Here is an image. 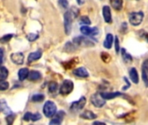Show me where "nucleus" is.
Wrapping results in <instances>:
<instances>
[{"label": "nucleus", "instance_id": "obj_1", "mask_svg": "<svg viewBox=\"0 0 148 125\" xmlns=\"http://www.w3.org/2000/svg\"><path fill=\"white\" fill-rule=\"evenodd\" d=\"M79 10H77L75 7H72L71 10L67 11L64 15V32L66 35H70L71 31V24L72 20L78 16Z\"/></svg>", "mask_w": 148, "mask_h": 125}, {"label": "nucleus", "instance_id": "obj_2", "mask_svg": "<svg viewBox=\"0 0 148 125\" xmlns=\"http://www.w3.org/2000/svg\"><path fill=\"white\" fill-rule=\"evenodd\" d=\"M72 42L77 47H80V48H89V47H93L95 45V43L92 39L85 36H79L74 37Z\"/></svg>", "mask_w": 148, "mask_h": 125}, {"label": "nucleus", "instance_id": "obj_3", "mask_svg": "<svg viewBox=\"0 0 148 125\" xmlns=\"http://www.w3.org/2000/svg\"><path fill=\"white\" fill-rule=\"evenodd\" d=\"M44 114L46 117H52L57 113V106L52 101H47L43 108Z\"/></svg>", "mask_w": 148, "mask_h": 125}, {"label": "nucleus", "instance_id": "obj_4", "mask_svg": "<svg viewBox=\"0 0 148 125\" xmlns=\"http://www.w3.org/2000/svg\"><path fill=\"white\" fill-rule=\"evenodd\" d=\"M144 19V12H132L129 15V22L133 26L139 25Z\"/></svg>", "mask_w": 148, "mask_h": 125}, {"label": "nucleus", "instance_id": "obj_5", "mask_svg": "<svg viewBox=\"0 0 148 125\" xmlns=\"http://www.w3.org/2000/svg\"><path fill=\"white\" fill-rule=\"evenodd\" d=\"M73 88H74V84L72 81L68 80V79L64 80L59 89V93L62 96H67L73 90Z\"/></svg>", "mask_w": 148, "mask_h": 125}, {"label": "nucleus", "instance_id": "obj_6", "mask_svg": "<svg viewBox=\"0 0 148 125\" xmlns=\"http://www.w3.org/2000/svg\"><path fill=\"white\" fill-rule=\"evenodd\" d=\"M86 103V98L85 96H81L80 99L79 101H76V102H73L71 106H70V109L71 111L76 113V112H79L80 110H82L85 107Z\"/></svg>", "mask_w": 148, "mask_h": 125}, {"label": "nucleus", "instance_id": "obj_7", "mask_svg": "<svg viewBox=\"0 0 148 125\" xmlns=\"http://www.w3.org/2000/svg\"><path fill=\"white\" fill-rule=\"evenodd\" d=\"M91 103L96 108H102L106 104V99L100 93H95L91 96Z\"/></svg>", "mask_w": 148, "mask_h": 125}, {"label": "nucleus", "instance_id": "obj_8", "mask_svg": "<svg viewBox=\"0 0 148 125\" xmlns=\"http://www.w3.org/2000/svg\"><path fill=\"white\" fill-rule=\"evenodd\" d=\"M80 32L84 36H89V37H95L99 33V31L97 27H88L86 25H83L80 28Z\"/></svg>", "mask_w": 148, "mask_h": 125}, {"label": "nucleus", "instance_id": "obj_9", "mask_svg": "<svg viewBox=\"0 0 148 125\" xmlns=\"http://www.w3.org/2000/svg\"><path fill=\"white\" fill-rule=\"evenodd\" d=\"M65 115V113L63 110L58 111L52 117V119L50 122V125H60L61 122L64 120V117Z\"/></svg>", "mask_w": 148, "mask_h": 125}, {"label": "nucleus", "instance_id": "obj_10", "mask_svg": "<svg viewBox=\"0 0 148 125\" xmlns=\"http://www.w3.org/2000/svg\"><path fill=\"white\" fill-rule=\"evenodd\" d=\"M11 59L16 65H23L25 56L22 52H16V53H12L11 55Z\"/></svg>", "mask_w": 148, "mask_h": 125}, {"label": "nucleus", "instance_id": "obj_11", "mask_svg": "<svg viewBox=\"0 0 148 125\" xmlns=\"http://www.w3.org/2000/svg\"><path fill=\"white\" fill-rule=\"evenodd\" d=\"M73 75L81 78H87L89 77V73L85 67H79L75 69L73 71Z\"/></svg>", "mask_w": 148, "mask_h": 125}, {"label": "nucleus", "instance_id": "obj_12", "mask_svg": "<svg viewBox=\"0 0 148 125\" xmlns=\"http://www.w3.org/2000/svg\"><path fill=\"white\" fill-rule=\"evenodd\" d=\"M103 17L105 19V22L107 24H111L112 22V14H111V9L108 5H105L103 7Z\"/></svg>", "mask_w": 148, "mask_h": 125}, {"label": "nucleus", "instance_id": "obj_13", "mask_svg": "<svg viewBox=\"0 0 148 125\" xmlns=\"http://www.w3.org/2000/svg\"><path fill=\"white\" fill-rule=\"evenodd\" d=\"M23 119L25 121H32V122H36L41 119V115L39 113H36V114H32L31 112H27L24 115Z\"/></svg>", "mask_w": 148, "mask_h": 125}, {"label": "nucleus", "instance_id": "obj_14", "mask_svg": "<svg viewBox=\"0 0 148 125\" xmlns=\"http://www.w3.org/2000/svg\"><path fill=\"white\" fill-rule=\"evenodd\" d=\"M42 56V50H38L34 52H32L29 54L28 56V62L29 64H31L32 62L33 61H36V60H38L40 57Z\"/></svg>", "mask_w": 148, "mask_h": 125}, {"label": "nucleus", "instance_id": "obj_15", "mask_svg": "<svg viewBox=\"0 0 148 125\" xmlns=\"http://www.w3.org/2000/svg\"><path fill=\"white\" fill-rule=\"evenodd\" d=\"M0 111L5 115L13 114L12 110L10 109V107L8 106V104L6 103V102L5 100H0Z\"/></svg>", "mask_w": 148, "mask_h": 125}, {"label": "nucleus", "instance_id": "obj_16", "mask_svg": "<svg viewBox=\"0 0 148 125\" xmlns=\"http://www.w3.org/2000/svg\"><path fill=\"white\" fill-rule=\"evenodd\" d=\"M129 76H130V78H131V80H132V82L133 84H138L139 78H138V71H137L136 68H131L130 69Z\"/></svg>", "mask_w": 148, "mask_h": 125}, {"label": "nucleus", "instance_id": "obj_17", "mask_svg": "<svg viewBox=\"0 0 148 125\" xmlns=\"http://www.w3.org/2000/svg\"><path fill=\"white\" fill-rule=\"evenodd\" d=\"M113 41H114V37H113V35L111 34V33H108L106 37V39L104 41V47L106 49H111L112 46V43H113Z\"/></svg>", "mask_w": 148, "mask_h": 125}, {"label": "nucleus", "instance_id": "obj_18", "mask_svg": "<svg viewBox=\"0 0 148 125\" xmlns=\"http://www.w3.org/2000/svg\"><path fill=\"white\" fill-rule=\"evenodd\" d=\"M100 94L106 100L113 99V98L122 96V93H120V92H101Z\"/></svg>", "mask_w": 148, "mask_h": 125}, {"label": "nucleus", "instance_id": "obj_19", "mask_svg": "<svg viewBox=\"0 0 148 125\" xmlns=\"http://www.w3.org/2000/svg\"><path fill=\"white\" fill-rule=\"evenodd\" d=\"M77 48L78 47L75 44H74L73 42H67L64 44V50L68 52V53H72L74 51H76Z\"/></svg>", "mask_w": 148, "mask_h": 125}, {"label": "nucleus", "instance_id": "obj_20", "mask_svg": "<svg viewBox=\"0 0 148 125\" xmlns=\"http://www.w3.org/2000/svg\"><path fill=\"white\" fill-rule=\"evenodd\" d=\"M80 117L83 119H86V120H93V119L97 118V115L91 110H85L80 115Z\"/></svg>", "mask_w": 148, "mask_h": 125}, {"label": "nucleus", "instance_id": "obj_21", "mask_svg": "<svg viewBox=\"0 0 148 125\" xmlns=\"http://www.w3.org/2000/svg\"><path fill=\"white\" fill-rule=\"evenodd\" d=\"M29 70L27 68H22L19 70L18 71V79L20 81H24L25 80L26 78H28V76H29Z\"/></svg>", "mask_w": 148, "mask_h": 125}, {"label": "nucleus", "instance_id": "obj_22", "mask_svg": "<svg viewBox=\"0 0 148 125\" xmlns=\"http://www.w3.org/2000/svg\"><path fill=\"white\" fill-rule=\"evenodd\" d=\"M110 4L116 11H120L123 6V0H110Z\"/></svg>", "mask_w": 148, "mask_h": 125}, {"label": "nucleus", "instance_id": "obj_23", "mask_svg": "<svg viewBox=\"0 0 148 125\" xmlns=\"http://www.w3.org/2000/svg\"><path fill=\"white\" fill-rule=\"evenodd\" d=\"M41 73L37 71H32L29 73V76H28V79L31 80V81H38L41 78Z\"/></svg>", "mask_w": 148, "mask_h": 125}, {"label": "nucleus", "instance_id": "obj_24", "mask_svg": "<svg viewBox=\"0 0 148 125\" xmlns=\"http://www.w3.org/2000/svg\"><path fill=\"white\" fill-rule=\"evenodd\" d=\"M121 55H122L124 61L126 62V64H131L132 61V57L129 53L126 52V50L125 49H121Z\"/></svg>", "mask_w": 148, "mask_h": 125}, {"label": "nucleus", "instance_id": "obj_25", "mask_svg": "<svg viewBox=\"0 0 148 125\" xmlns=\"http://www.w3.org/2000/svg\"><path fill=\"white\" fill-rule=\"evenodd\" d=\"M8 75H9V72L5 67L4 66L0 67V81H5V79L8 77Z\"/></svg>", "mask_w": 148, "mask_h": 125}, {"label": "nucleus", "instance_id": "obj_26", "mask_svg": "<svg viewBox=\"0 0 148 125\" xmlns=\"http://www.w3.org/2000/svg\"><path fill=\"white\" fill-rule=\"evenodd\" d=\"M58 84L56 82H51L49 84L48 89H49L50 93H55L58 90Z\"/></svg>", "mask_w": 148, "mask_h": 125}, {"label": "nucleus", "instance_id": "obj_27", "mask_svg": "<svg viewBox=\"0 0 148 125\" xmlns=\"http://www.w3.org/2000/svg\"><path fill=\"white\" fill-rule=\"evenodd\" d=\"M79 23L83 25H89L91 24V20L87 16H83L79 19Z\"/></svg>", "mask_w": 148, "mask_h": 125}, {"label": "nucleus", "instance_id": "obj_28", "mask_svg": "<svg viewBox=\"0 0 148 125\" xmlns=\"http://www.w3.org/2000/svg\"><path fill=\"white\" fill-rule=\"evenodd\" d=\"M44 99H45V96H44V95H42V94H37V95L32 96V101L36 102V103L42 102Z\"/></svg>", "mask_w": 148, "mask_h": 125}, {"label": "nucleus", "instance_id": "obj_29", "mask_svg": "<svg viewBox=\"0 0 148 125\" xmlns=\"http://www.w3.org/2000/svg\"><path fill=\"white\" fill-rule=\"evenodd\" d=\"M12 37H13V34H7V35H5L4 37H2L1 38H0V43H7V42H9V41L12 38Z\"/></svg>", "mask_w": 148, "mask_h": 125}, {"label": "nucleus", "instance_id": "obj_30", "mask_svg": "<svg viewBox=\"0 0 148 125\" xmlns=\"http://www.w3.org/2000/svg\"><path fill=\"white\" fill-rule=\"evenodd\" d=\"M6 122H7V125H12L15 120V115L14 114H11V115H7L6 118Z\"/></svg>", "mask_w": 148, "mask_h": 125}, {"label": "nucleus", "instance_id": "obj_31", "mask_svg": "<svg viewBox=\"0 0 148 125\" xmlns=\"http://www.w3.org/2000/svg\"><path fill=\"white\" fill-rule=\"evenodd\" d=\"M9 88V83L6 81H0V90H6Z\"/></svg>", "mask_w": 148, "mask_h": 125}, {"label": "nucleus", "instance_id": "obj_32", "mask_svg": "<svg viewBox=\"0 0 148 125\" xmlns=\"http://www.w3.org/2000/svg\"><path fill=\"white\" fill-rule=\"evenodd\" d=\"M38 38V35L36 34V33H30L27 35V39L30 41V42H33L35 40H37Z\"/></svg>", "mask_w": 148, "mask_h": 125}, {"label": "nucleus", "instance_id": "obj_33", "mask_svg": "<svg viewBox=\"0 0 148 125\" xmlns=\"http://www.w3.org/2000/svg\"><path fill=\"white\" fill-rule=\"evenodd\" d=\"M58 5L64 9H67L69 6V3L67 0H58Z\"/></svg>", "mask_w": 148, "mask_h": 125}, {"label": "nucleus", "instance_id": "obj_34", "mask_svg": "<svg viewBox=\"0 0 148 125\" xmlns=\"http://www.w3.org/2000/svg\"><path fill=\"white\" fill-rule=\"evenodd\" d=\"M142 80H143L145 87H148V75L144 71H142Z\"/></svg>", "mask_w": 148, "mask_h": 125}, {"label": "nucleus", "instance_id": "obj_35", "mask_svg": "<svg viewBox=\"0 0 148 125\" xmlns=\"http://www.w3.org/2000/svg\"><path fill=\"white\" fill-rule=\"evenodd\" d=\"M101 58L103 59V61H104V62H109V61H110L111 56H110V55H109L108 53L102 52V53H101Z\"/></svg>", "mask_w": 148, "mask_h": 125}, {"label": "nucleus", "instance_id": "obj_36", "mask_svg": "<svg viewBox=\"0 0 148 125\" xmlns=\"http://www.w3.org/2000/svg\"><path fill=\"white\" fill-rule=\"evenodd\" d=\"M114 43H115V50H116V53L119 54V50H120V46H119V37H115Z\"/></svg>", "mask_w": 148, "mask_h": 125}, {"label": "nucleus", "instance_id": "obj_37", "mask_svg": "<svg viewBox=\"0 0 148 125\" xmlns=\"http://www.w3.org/2000/svg\"><path fill=\"white\" fill-rule=\"evenodd\" d=\"M142 71H144L148 75V59L145 60L142 65Z\"/></svg>", "mask_w": 148, "mask_h": 125}, {"label": "nucleus", "instance_id": "obj_38", "mask_svg": "<svg viewBox=\"0 0 148 125\" xmlns=\"http://www.w3.org/2000/svg\"><path fill=\"white\" fill-rule=\"evenodd\" d=\"M3 61H4V50L2 48H0V65H2Z\"/></svg>", "mask_w": 148, "mask_h": 125}, {"label": "nucleus", "instance_id": "obj_39", "mask_svg": "<svg viewBox=\"0 0 148 125\" xmlns=\"http://www.w3.org/2000/svg\"><path fill=\"white\" fill-rule=\"evenodd\" d=\"M127 31V24L126 23H123L122 24V26H121V31L124 33Z\"/></svg>", "mask_w": 148, "mask_h": 125}, {"label": "nucleus", "instance_id": "obj_40", "mask_svg": "<svg viewBox=\"0 0 148 125\" xmlns=\"http://www.w3.org/2000/svg\"><path fill=\"white\" fill-rule=\"evenodd\" d=\"M92 125H106L105 122H99V121H96L92 123Z\"/></svg>", "mask_w": 148, "mask_h": 125}, {"label": "nucleus", "instance_id": "obj_41", "mask_svg": "<svg viewBox=\"0 0 148 125\" xmlns=\"http://www.w3.org/2000/svg\"><path fill=\"white\" fill-rule=\"evenodd\" d=\"M77 3H78L79 5H83V4L85 3V0H77Z\"/></svg>", "mask_w": 148, "mask_h": 125}]
</instances>
